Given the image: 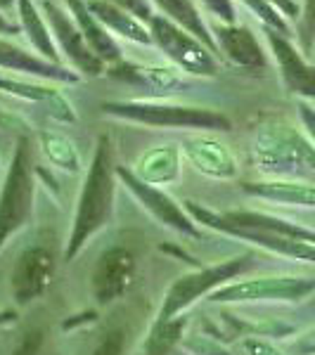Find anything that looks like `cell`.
Returning a JSON list of instances; mask_svg holds the SVG:
<instances>
[{
	"mask_svg": "<svg viewBox=\"0 0 315 355\" xmlns=\"http://www.w3.org/2000/svg\"><path fill=\"white\" fill-rule=\"evenodd\" d=\"M296 110H299V119L303 123V130H306V135L311 137V142L315 145V107L308 105L306 100H301Z\"/></svg>",
	"mask_w": 315,
	"mask_h": 355,
	"instance_id": "obj_32",
	"label": "cell"
},
{
	"mask_svg": "<svg viewBox=\"0 0 315 355\" xmlns=\"http://www.w3.org/2000/svg\"><path fill=\"white\" fill-rule=\"evenodd\" d=\"M15 315L12 313H0V324H5V322H10V320H12Z\"/></svg>",
	"mask_w": 315,
	"mask_h": 355,
	"instance_id": "obj_40",
	"label": "cell"
},
{
	"mask_svg": "<svg viewBox=\"0 0 315 355\" xmlns=\"http://www.w3.org/2000/svg\"><path fill=\"white\" fill-rule=\"evenodd\" d=\"M102 112L157 128H206L228 130L230 121L223 114L202 107L164 105V102H105Z\"/></svg>",
	"mask_w": 315,
	"mask_h": 355,
	"instance_id": "obj_3",
	"label": "cell"
},
{
	"mask_svg": "<svg viewBox=\"0 0 315 355\" xmlns=\"http://www.w3.org/2000/svg\"><path fill=\"white\" fill-rule=\"evenodd\" d=\"M117 175L121 178L126 185H128V190L135 192V197L140 199V202L145 204L159 220L166 223V225H171V227H176V230L197 237V227L192 225L190 218L182 214V209L169 197V194L159 192L154 185H147V182H142L140 178H137L135 173H130L128 168H124V166H119V168H117Z\"/></svg>",
	"mask_w": 315,
	"mask_h": 355,
	"instance_id": "obj_13",
	"label": "cell"
},
{
	"mask_svg": "<svg viewBox=\"0 0 315 355\" xmlns=\"http://www.w3.org/2000/svg\"><path fill=\"white\" fill-rule=\"evenodd\" d=\"M299 41L301 53H311L315 45V0H306L299 21Z\"/></svg>",
	"mask_w": 315,
	"mask_h": 355,
	"instance_id": "obj_29",
	"label": "cell"
},
{
	"mask_svg": "<svg viewBox=\"0 0 315 355\" xmlns=\"http://www.w3.org/2000/svg\"><path fill=\"white\" fill-rule=\"evenodd\" d=\"M17 8H19L22 28H24V33L28 36V43L33 45V50L38 53V57H43V60L57 64L60 55H57V45H55L53 31H50L48 21H45L41 17V12L36 10L33 0H19V3H17Z\"/></svg>",
	"mask_w": 315,
	"mask_h": 355,
	"instance_id": "obj_23",
	"label": "cell"
},
{
	"mask_svg": "<svg viewBox=\"0 0 315 355\" xmlns=\"http://www.w3.org/2000/svg\"><path fill=\"white\" fill-rule=\"evenodd\" d=\"M43 10L45 21H48L50 31H53V38L60 45V53L67 55V60L76 67V71H81L83 76H100V73H105V62L85 43L81 28L76 26L74 17L67 10H62L55 0H43Z\"/></svg>",
	"mask_w": 315,
	"mask_h": 355,
	"instance_id": "obj_6",
	"label": "cell"
},
{
	"mask_svg": "<svg viewBox=\"0 0 315 355\" xmlns=\"http://www.w3.org/2000/svg\"><path fill=\"white\" fill-rule=\"evenodd\" d=\"M124 348V334L121 331H112V334L105 336V341L97 346V351L93 355H121Z\"/></svg>",
	"mask_w": 315,
	"mask_h": 355,
	"instance_id": "obj_31",
	"label": "cell"
},
{
	"mask_svg": "<svg viewBox=\"0 0 315 355\" xmlns=\"http://www.w3.org/2000/svg\"><path fill=\"white\" fill-rule=\"evenodd\" d=\"M244 5L254 12L259 19L266 24V28H273V31L282 33V36H289V26H287V19L273 8L268 0H242Z\"/></svg>",
	"mask_w": 315,
	"mask_h": 355,
	"instance_id": "obj_28",
	"label": "cell"
},
{
	"mask_svg": "<svg viewBox=\"0 0 315 355\" xmlns=\"http://www.w3.org/2000/svg\"><path fill=\"white\" fill-rule=\"evenodd\" d=\"M223 223L232 227H239V230H259V232H271V234H280V237H291V239H303V242L315 244V232L306 230L301 225H294V223L273 218V216H263V214H254V211H232V214L221 216Z\"/></svg>",
	"mask_w": 315,
	"mask_h": 355,
	"instance_id": "obj_20",
	"label": "cell"
},
{
	"mask_svg": "<svg viewBox=\"0 0 315 355\" xmlns=\"http://www.w3.org/2000/svg\"><path fill=\"white\" fill-rule=\"evenodd\" d=\"M33 199V168H31V142L22 137L0 192V246L12 232L19 230L31 214Z\"/></svg>",
	"mask_w": 315,
	"mask_h": 355,
	"instance_id": "obj_4",
	"label": "cell"
},
{
	"mask_svg": "<svg viewBox=\"0 0 315 355\" xmlns=\"http://www.w3.org/2000/svg\"><path fill=\"white\" fill-rule=\"evenodd\" d=\"M185 154L206 175L232 178L237 173V164H235L232 152L225 145H221V142L209 140V137H187Z\"/></svg>",
	"mask_w": 315,
	"mask_h": 355,
	"instance_id": "obj_18",
	"label": "cell"
},
{
	"mask_svg": "<svg viewBox=\"0 0 315 355\" xmlns=\"http://www.w3.org/2000/svg\"><path fill=\"white\" fill-rule=\"evenodd\" d=\"M268 3H271L282 17H289V19H299L301 17V8L296 0H268Z\"/></svg>",
	"mask_w": 315,
	"mask_h": 355,
	"instance_id": "obj_35",
	"label": "cell"
},
{
	"mask_svg": "<svg viewBox=\"0 0 315 355\" xmlns=\"http://www.w3.org/2000/svg\"><path fill=\"white\" fill-rule=\"evenodd\" d=\"M247 266L244 259H232V261H225L221 266H211V268H204V270L194 272V275H185L180 277L173 287L169 289L166 294V301L162 306V313H159V320H171L176 318L182 308L192 306L194 301L199 299L206 291H211L214 287H219L225 279H232L235 275H239Z\"/></svg>",
	"mask_w": 315,
	"mask_h": 355,
	"instance_id": "obj_8",
	"label": "cell"
},
{
	"mask_svg": "<svg viewBox=\"0 0 315 355\" xmlns=\"http://www.w3.org/2000/svg\"><path fill=\"white\" fill-rule=\"evenodd\" d=\"M150 33H152V41L182 71L197 73V76H216L219 73V62H216L214 53L202 41H197L192 33H187L185 28L173 24L171 19H166L162 15H152Z\"/></svg>",
	"mask_w": 315,
	"mask_h": 355,
	"instance_id": "obj_5",
	"label": "cell"
},
{
	"mask_svg": "<svg viewBox=\"0 0 315 355\" xmlns=\"http://www.w3.org/2000/svg\"><path fill=\"white\" fill-rule=\"evenodd\" d=\"M110 3L121 5V8H126L128 12L140 17V19L150 21V17H152V10H150V3H147V0H110Z\"/></svg>",
	"mask_w": 315,
	"mask_h": 355,
	"instance_id": "obj_33",
	"label": "cell"
},
{
	"mask_svg": "<svg viewBox=\"0 0 315 355\" xmlns=\"http://www.w3.org/2000/svg\"><path fill=\"white\" fill-rule=\"evenodd\" d=\"M190 348L197 355H230L228 351H223V348L219 346V343H214L209 339V336H199V339H194L190 343Z\"/></svg>",
	"mask_w": 315,
	"mask_h": 355,
	"instance_id": "obj_34",
	"label": "cell"
},
{
	"mask_svg": "<svg viewBox=\"0 0 315 355\" xmlns=\"http://www.w3.org/2000/svg\"><path fill=\"white\" fill-rule=\"evenodd\" d=\"M38 348H41V334H26L24 341L15 348V355H36Z\"/></svg>",
	"mask_w": 315,
	"mask_h": 355,
	"instance_id": "obj_36",
	"label": "cell"
},
{
	"mask_svg": "<svg viewBox=\"0 0 315 355\" xmlns=\"http://www.w3.org/2000/svg\"><path fill=\"white\" fill-rule=\"evenodd\" d=\"M313 291V277H259L214 291L211 301H301Z\"/></svg>",
	"mask_w": 315,
	"mask_h": 355,
	"instance_id": "obj_7",
	"label": "cell"
},
{
	"mask_svg": "<svg viewBox=\"0 0 315 355\" xmlns=\"http://www.w3.org/2000/svg\"><path fill=\"white\" fill-rule=\"evenodd\" d=\"M41 145H43L45 157H48L55 166H60V168H65V171L78 168V152L67 135L57 133V130H43Z\"/></svg>",
	"mask_w": 315,
	"mask_h": 355,
	"instance_id": "obj_26",
	"label": "cell"
},
{
	"mask_svg": "<svg viewBox=\"0 0 315 355\" xmlns=\"http://www.w3.org/2000/svg\"><path fill=\"white\" fill-rule=\"evenodd\" d=\"M15 31H17V28L10 24V21H5V17L0 15V33H15Z\"/></svg>",
	"mask_w": 315,
	"mask_h": 355,
	"instance_id": "obj_38",
	"label": "cell"
},
{
	"mask_svg": "<svg viewBox=\"0 0 315 355\" xmlns=\"http://www.w3.org/2000/svg\"><path fill=\"white\" fill-rule=\"evenodd\" d=\"M187 211H192L199 220L206 223V225H211V227H216V230L237 234V237L249 239V242H254V244H261V246H266V249L275 251V254L289 256V259L315 263V244H311V242H303V239H291V237H280V234L259 232V230H239V227H232V225H228V223H223L221 216L199 209V206L192 204V202H187Z\"/></svg>",
	"mask_w": 315,
	"mask_h": 355,
	"instance_id": "obj_10",
	"label": "cell"
},
{
	"mask_svg": "<svg viewBox=\"0 0 315 355\" xmlns=\"http://www.w3.org/2000/svg\"><path fill=\"white\" fill-rule=\"evenodd\" d=\"M0 90L8 95L22 97L28 102H38L41 107H45L55 119L60 121H76V114H74L71 105L67 102V97L60 93L57 88L50 85H38V83H26V81H17V78L0 76Z\"/></svg>",
	"mask_w": 315,
	"mask_h": 355,
	"instance_id": "obj_19",
	"label": "cell"
},
{
	"mask_svg": "<svg viewBox=\"0 0 315 355\" xmlns=\"http://www.w3.org/2000/svg\"><path fill=\"white\" fill-rule=\"evenodd\" d=\"M154 5L166 15V19H171L180 28H185L187 33H192V36L197 38V41H202L214 55L219 53L214 33L209 31V26H206V21L202 19L199 10L194 8L192 0H154Z\"/></svg>",
	"mask_w": 315,
	"mask_h": 355,
	"instance_id": "obj_22",
	"label": "cell"
},
{
	"mask_svg": "<svg viewBox=\"0 0 315 355\" xmlns=\"http://www.w3.org/2000/svg\"><path fill=\"white\" fill-rule=\"evenodd\" d=\"M114 204V166H112V145L105 135L97 142V150L93 157V166H90L88 175H85V185L78 199V214L74 220L71 239L67 246V259L81 251L85 239L95 234L110 220Z\"/></svg>",
	"mask_w": 315,
	"mask_h": 355,
	"instance_id": "obj_1",
	"label": "cell"
},
{
	"mask_svg": "<svg viewBox=\"0 0 315 355\" xmlns=\"http://www.w3.org/2000/svg\"><path fill=\"white\" fill-rule=\"evenodd\" d=\"M112 76L124 78V81H135L142 85H152L154 90H169L176 93V88L182 85V76L176 69L164 67H133V64H117L110 69Z\"/></svg>",
	"mask_w": 315,
	"mask_h": 355,
	"instance_id": "obj_25",
	"label": "cell"
},
{
	"mask_svg": "<svg viewBox=\"0 0 315 355\" xmlns=\"http://www.w3.org/2000/svg\"><path fill=\"white\" fill-rule=\"evenodd\" d=\"M254 159L266 173H315V145L287 121H268L254 135Z\"/></svg>",
	"mask_w": 315,
	"mask_h": 355,
	"instance_id": "obj_2",
	"label": "cell"
},
{
	"mask_svg": "<svg viewBox=\"0 0 315 355\" xmlns=\"http://www.w3.org/2000/svg\"><path fill=\"white\" fill-rule=\"evenodd\" d=\"M55 272V261L45 249H26L12 270V294L19 303H28L43 294Z\"/></svg>",
	"mask_w": 315,
	"mask_h": 355,
	"instance_id": "obj_12",
	"label": "cell"
},
{
	"mask_svg": "<svg viewBox=\"0 0 315 355\" xmlns=\"http://www.w3.org/2000/svg\"><path fill=\"white\" fill-rule=\"evenodd\" d=\"M244 192L254 194V197H261V199H271V202L315 209V185H308V182H296V180L247 182Z\"/></svg>",
	"mask_w": 315,
	"mask_h": 355,
	"instance_id": "obj_21",
	"label": "cell"
},
{
	"mask_svg": "<svg viewBox=\"0 0 315 355\" xmlns=\"http://www.w3.org/2000/svg\"><path fill=\"white\" fill-rule=\"evenodd\" d=\"M182 327H185V320H159L157 327L152 329L150 339H147L145 348L150 355H166L171 348L178 343L182 336Z\"/></svg>",
	"mask_w": 315,
	"mask_h": 355,
	"instance_id": "obj_27",
	"label": "cell"
},
{
	"mask_svg": "<svg viewBox=\"0 0 315 355\" xmlns=\"http://www.w3.org/2000/svg\"><path fill=\"white\" fill-rule=\"evenodd\" d=\"M180 162H178V150L176 147H157L140 157L137 162V178L147 185H162V182H171L178 175Z\"/></svg>",
	"mask_w": 315,
	"mask_h": 355,
	"instance_id": "obj_24",
	"label": "cell"
},
{
	"mask_svg": "<svg viewBox=\"0 0 315 355\" xmlns=\"http://www.w3.org/2000/svg\"><path fill=\"white\" fill-rule=\"evenodd\" d=\"M266 38L271 43V50L278 60L280 73H282V81L289 93L315 100V67L303 60V55L289 41V36L266 28Z\"/></svg>",
	"mask_w": 315,
	"mask_h": 355,
	"instance_id": "obj_9",
	"label": "cell"
},
{
	"mask_svg": "<svg viewBox=\"0 0 315 355\" xmlns=\"http://www.w3.org/2000/svg\"><path fill=\"white\" fill-rule=\"evenodd\" d=\"M247 348L251 355H280L273 346H268L263 341H247Z\"/></svg>",
	"mask_w": 315,
	"mask_h": 355,
	"instance_id": "obj_37",
	"label": "cell"
},
{
	"mask_svg": "<svg viewBox=\"0 0 315 355\" xmlns=\"http://www.w3.org/2000/svg\"><path fill=\"white\" fill-rule=\"evenodd\" d=\"M133 256L121 246L107 249L97 259V266L93 270V294L100 303H110L124 294L130 287L133 279Z\"/></svg>",
	"mask_w": 315,
	"mask_h": 355,
	"instance_id": "obj_11",
	"label": "cell"
},
{
	"mask_svg": "<svg viewBox=\"0 0 315 355\" xmlns=\"http://www.w3.org/2000/svg\"><path fill=\"white\" fill-rule=\"evenodd\" d=\"M85 5H88L93 17L107 28V31L117 33V36H121V38H128V41H133V43H140V45L154 43L150 28L142 26V21L137 19L133 12L121 8V5L110 3V0H85Z\"/></svg>",
	"mask_w": 315,
	"mask_h": 355,
	"instance_id": "obj_16",
	"label": "cell"
},
{
	"mask_svg": "<svg viewBox=\"0 0 315 355\" xmlns=\"http://www.w3.org/2000/svg\"><path fill=\"white\" fill-rule=\"evenodd\" d=\"M214 41L219 45L223 57H228L232 64L249 69V71H261L268 64L261 43L256 41V36L247 26L221 24L214 31Z\"/></svg>",
	"mask_w": 315,
	"mask_h": 355,
	"instance_id": "obj_14",
	"label": "cell"
},
{
	"mask_svg": "<svg viewBox=\"0 0 315 355\" xmlns=\"http://www.w3.org/2000/svg\"><path fill=\"white\" fill-rule=\"evenodd\" d=\"M204 5L211 10L219 19H223L225 24H235V5L232 0H204Z\"/></svg>",
	"mask_w": 315,
	"mask_h": 355,
	"instance_id": "obj_30",
	"label": "cell"
},
{
	"mask_svg": "<svg viewBox=\"0 0 315 355\" xmlns=\"http://www.w3.org/2000/svg\"><path fill=\"white\" fill-rule=\"evenodd\" d=\"M65 3L69 8V15L76 21V26L81 28L85 43L93 48V53L100 57L105 64L107 62H121V48L114 43L112 33L95 19L93 12L88 10V5H85V0H65Z\"/></svg>",
	"mask_w": 315,
	"mask_h": 355,
	"instance_id": "obj_17",
	"label": "cell"
},
{
	"mask_svg": "<svg viewBox=\"0 0 315 355\" xmlns=\"http://www.w3.org/2000/svg\"><path fill=\"white\" fill-rule=\"evenodd\" d=\"M0 69L19 73H31V76H41L48 81H62V83H76L78 73L69 71V69L53 64V62L43 60L38 55H31L26 50L17 48V45L8 43L0 38Z\"/></svg>",
	"mask_w": 315,
	"mask_h": 355,
	"instance_id": "obj_15",
	"label": "cell"
},
{
	"mask_svg": "<svg viewBox=\"0 0 315 355\" xmlns=\"http://www.w3.org/2000/svg\"><path fill=\"white\" fill-rule=\"evenodd\" d=\"M17 3H19V0H0V10H10Z\"/></svg>",
	"mask_w": 315,
	"mask_h": 355,
	"instance_id": "obj_39",
	"label": "cell"
}]
</instances>
